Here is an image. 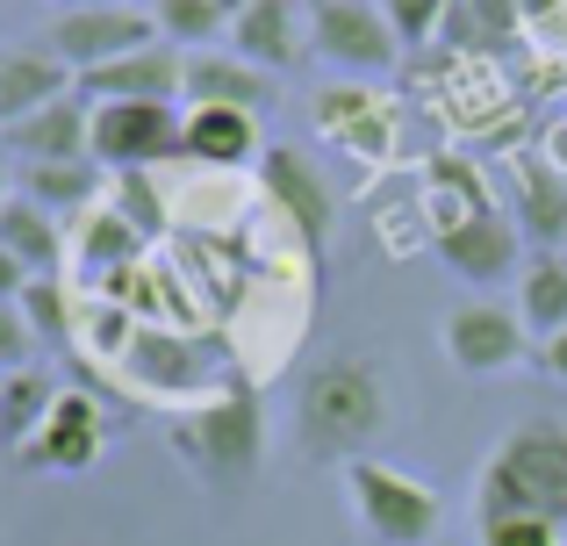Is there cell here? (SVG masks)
Masks as SVG:
<instances>
[{"instance_id":"cell-1","label":"cell","mask_w":567,"mask_h":546,"mask_svg":"<svg viewBox=\"0 0 567 546\" xmlns=\"http://www.w3.org/2000/svg\"><path fill=\"white\" fill-rule=\"evenodd\" d=\"M388 432V381L374 360L338 352L317 360L295 389V439L317 467H352L374 453V439Z\"/></svg>"},{"instance_id":"cell-2","label":"cell","mask_w":567,"mask_h":546,"mask_svg":"<svg viewBox=\"0 0 567 546\" xmlns=\"http://www.w3.org/2000/svg\"><path fill=\"white\" fill-rule=\"evenodd\" d=\"M474 518H546L567 533V424L525 418L503 432L474 482Z\"/></svg>"},{"instance_id":"cell-3","label":"cell","mask_w":567,"mask_h":546,"mask_svg":"<svg viewBox=\"0 0 567 546\" xmlns=\"http://www.w3.org/2000/svg\"><path fill=\"white\" fill-rule=\"evenodd\" d=\"M173 453L187 461L194 482L208 490H245L266 467V410L251 389H223L173 418Z\"/></svg>"},{"instance_id":"cell-4","label":"cell","mask_w":567,"mask_h":546,"mask_svg":"<svg viewBox=\"0 0 567 546\" xmlns=\"http://www.w3.org/2000/svg\"><path fill=\"white\" fill-rule=\"evenodd\" d=\"M338 475H346V511L360 518V533L374 546H431V539H439L445 504H439L431 482L402 475V467L374 461V453L352 461V467H338Z\"/></svg>"},{"instance_id":"cell-5","label":"cell","mask_w":567,"mask_h":546,"mask_svg":"<svg viewBox=\"0 0 567 546\" xmlns=\"http://www.w3.org/2000/svg\"><path fill=\"white\" fill-rule=\"evenodd\" d=\"M439 352H445L453 374H511V367L539 360V346L525 338V317H517L511 302H488V295L445 309L439 317Z\"/></svg>"},{"instance_id":"cell-6","label":"cell","mask_w":567,"mask_h":546,"mask_svg":"<svg viewBox=\"0 0 567 546\" xmlns=\"http://www.w3.org/2000/svg\"><path fill=\"white\" fill-rule=\"evenodd\" d=\"M431 253H439V267L453 280H467V288H511V280L525 274V238H517L511 209H496V202L439 224Z\"/></svg>"},{"instance_id":"cell-7","label":"cell","mask_w":567,"mask_h":546,"mask_svg":"<svg viewBox=\"0 0 567 546\" xmlns=\"http://www.w3.org/2000/svg\"><path fill=\"white\" fill-rule=\"evenodd\" d=\"M302 29H309V51L338 72H388L402 58L381 0H309Z\"/></svg>"},{"instance_id":"cell-8","label":"cell","mask_w":567,"mask_h":546,"mask_svg":"<svg viewBox=\"0 0 567 546\" xmlns=\"http://www.w3.org/2000/svg\"><path fill=\"white\" fill-rule=\"evenodd\" d=\"M187 115H173V101H109L94 109V166L101 173H144L158 158H181Z\"/></svg>"},{"instance_id":"cell-9","label":"cell","mask_w":567,"mask_h":546,"mask_svg":"<svg viewBox=\"0 0 567 546\" xmlns=\"http://www.w3.org/2000/svg\"><path fill=\"white\" fill-rule=\"evenodd\" d=\"M259 187H266V202L295 224L309 267H323V253H331V224H338V202H331V187H323V173L309 166L302 152H288V144H266Z\"/></svg>"},{"instance_id":"cell-10","label":"cell","mask_w":567,"mask_h":546,"mask_svg":"<svg viewBox=\"0 0 567 546\" xmlns=\"http://www.w3.org/2000/svg\"><path fill=\"white\" fill-rule=\"evenodd\" d=\"M158 37V14L144 8H86V14H51V51L65 58L72 72H101L130 51H152Z\"/></svg>"},{"instance_id":"cell-11","label":"cell","mask_w":567,"mask_h":546,"mask_svg":"<svg viewBox=\"0 0 567 546\" xmlns=\"http://www.w3.org/2000/svg\"><path fill=\"white\" fill-rule=\"evenodd\" d=\"M115 367H123L144 395H202V389H216V352H202L194 338L158 331V323H137V338L123 346Z\"/></svg>"},{"instance_id":"cell-12","label":"cell","mask_w":567,"mask_h":546,"mask_svg":"<svg viewBox=\"0 0 567 546\" xmlns=\"http://www.w3.org/2000/svg\"><path fill=\"white\" fill-rule=\"evenodd\" d=\"M187 86V51L181 43H152V51H130L101 72H80V101L86 109H109V101H181Z\"/></svg>"},{"instance_id":"cell-13","label":"cell","mask_w":567,"mask_h":546,"mask_svg":"<svg viewBox=\"0 0 567 546\" xmlns=\"http://www.w3.org/2000/svg\"><path fill=\"white\" fill-rule=\"evenodd\" d=\"M0 152H14L22 166H80V158H94V109H86L80 94L51 101V109H37L29 123L0 130Z\"/></svg>"},{"instance_id":"cell-14","label":"cell","mask_w":567,"mask_h":546,"mask_svg":"<svg viewBox=\"0 0 567 546\" xmlns=\"http://www.w3.org/2000/svg\"><path fill=\"white\" fill-rule=\"evenodd\" d=\"M80 94V72L65 65V58L51 51V43H14V51H0V130L29 123L37 109H51V101H72Z\"/></svg>"},{"instance_id":"cell-15","label":"cell","mask_w":567,"mask_h":546,"mask_svg":"<svg viewBox=\"0 0 567 546\" xmlns=\"http://www.w3.org/2000/svg\"><path fill=\"white\" fill-rule=\"evenodd\" d=\"M274 94H280V80L259 72V65H245L237 51H187V86H181L187 109H245V115H259V109H274Z\"/></svg>"},{"instance_id":"cell-16","label":"cell","mask_w":567,"mask_h":546,"mask_svg":"<svg viewBox=\"0 0 567 546\" xmlns=\"http://www.w3.org/2000/svg\"><path fill=\"white\" fill-rule=\"evenodd\" d=\"M511 224L532 253H560L567 245V181L546 166V152L511 166Z\"/></svg>"},{"instance_id":"cell-17","label":"cell","mask_w":567,"mask_h":546,"mask_svg":"<svg viewBox=\"0 0 567 546\" xmlns=\"http://www.w3.org/2000/svg\"><path fill=\"white\" fill-rule=\"evenodd\" d=\"M101 439H109V424H101L94 395L58 389V403H51V418H43L37 446L22 453V467H65V475H80V467H94Z\"/></svg>"},{"instance_id":"cell-18","label":"cell","mask_w":567,"mask_h":546,"mask_svg":"<svg viewBox=\"0 0 567 546\" xmlns=\"http://www.w3.org/2000/svg\"><path fill=\"white\" fill-rule=\"evenodd\" d=\"M181 158H194V166H259L266 144H259V115L245 109H187V130H181Z\"/></svg>"},{"instance_id":"cell-19","label":"cell","mask_w":567,"mask_h":546,"mask_svg":"<svg viewBox=\"0 0 567 546\" xmlns=\"http://www.w3.org/2000/svg\"><path fill=\"white\" fill-rule=\"evenodd\" d=\"M525 37V0H453L439 43L460 58H503Z\"/></svg>"},{"instance_id":"cell-20","label":"cell","mask_w":567,"mask_h":546,"mask_svg":"<svg viewBox=\"0 0 567 546\" xmlns=\"http://www.w3.org/2000/svg\"><path fill=\"white\" fill-rule=\"evenodd\" d=\"M302 43H309V29L295 22V0H245V14H237V29H230V51L259 72L295 65Z\"/></svg>"},{"instance_id":"cell-21","label":"cell","mask_w":567,"mask_h":546,"mask_svg":"<svg viewBox=\"0 0 567 546\" xmlns=\"http://www.w3.org/2000/svg\"><path fill=\"white\" fill-rule=\"evenodd\" d=\"M517 317L525 331L539 338H560L567 331V253H532L525 274H517Z\"/></svg>"},{"instance_id":"cell-22","label":"cell","mask_w":567,"mask_h":546,"mask_svg":"<svg viewBox=\"0 0 567 546\" xmlns=\"http://www.w3.org/2000/svg\"><path fill=\"white\" fill-rule=\"evenodd\" d=\"M0 245L29 267V280H43V274L65 267V230H58V216L37 209L29 195H14L8 209H0Z\"/></svg>"},{"instance_id":"cell-23","label":"cell","mask_w":567,"mask_h":546,"mask_svg":"<svg viewBox=\"0 0 567 546\" xmlns=\"http://www.w3.org/2000/svg\"><path fill=\"white\" fill-rule=\"evenodd\" d=\"M309 109H317V130L338 137L346 152L360 144L367 158H388V130H381V101L374 94H360V86H323Z\"/></svg>"},{"instance_id":"cell-24","label":"cell","mask_w":567,"mask_h":546,"mask_svg":"<svg viewBox=\"0 0 567 546\" xmlns=\"http://www.w3.org/2000/svg\"><path fill=\"white\" fill-rule=\"evenodd\" d=\"M51 403H58V389H51V374H37V367L0 381V453H29L37 446Z\"/></svg>"},{"instance_id":"cell-25","label":"cell","mask_w":567,"mask_h":546,"mask_svg":"<svg viewBox=\"0 0 567 546\" xmlns=\"http://www.w3.org/2000/svg\"><path fill=\"white\" fill-rule=\"evenodd\" d=\"M158 37L181 43V51H216L223 29H237L245 0H158Z\"/></svg>"},{"instance_id":"cell-26","label":"cell","mask_w":567,"mask_h":546,"mask_svg":"<svg viewBox=\"0 0 567 546\" xmlns=\"http://www.w3.org/2000/svg\"><path fill=\"white\" fill-rule=\"evenodd\" d=\"M137 253H144V238L123 224V209H94V216L80 224V274L115 280L123 267H137Z\"/></svg>"},{"instance_id":"cell-27","label":"cell","mask_w":567,"mask_h":546,"mask_svg":"<svg viewBox=\"0 0 567 546\" xmlns=\"http://www.w3.org/2000/svg\"><path fill=\"white\" fill-rule=\"evenodd\" d=\"M22 317L37 331L43 352H72L80 346V317H72V295H65V274H43L22 288Z\"/></svg>"},{"instance_id":"cell-28","label":"cell","mask_w":567,"mask_h":546,"mask_svg":"<svg viewBox=\"0 0 567 546\" xmlns=\"http://www.w3.org/2000/svg\"><path fill=\"white\" fill-rule=\"evenodd\" d=\"M101 181H109V173H101L94 158H80V166H22V195L37 202V209H51V216L86 209V202L101 195Z\"/></svg>"},{"instance_id":"cell-29","label":"cell","mask_w":567,"mask_h":546,"mask_svg":"<svg viewBox=\"0 0 567 546\" xmlns=\"http://www.w3.org/2000/svg\"><path fill=\"white\" fill-rule=\"evenodd\" d=\"M445 8H453V0H381V14H388V29H395L402 51H424V43L445 29Z\"/></svg>"},{"instance_id":"cell-30","label":"cell","mask_w":567,"mask_h":546,"mask_svg":"<svg viewBox=\"0 0 567 546\" xmlns=\"http://www.w3.org/2000/svg\"><path fill=\"white\" fill-rule=\"evenodd\" d=\"M115 209H123V224L137 230V238H158V230H166V209H158L144 173H115Z\"/></svg>"},{"instance_id":"cell-31","label":"cell","mask_w":567,"mask_h":546,"mask_svg":"<svg viewBox=\"0 0 567 546\" xmlns=\"http://www.w3.org/2000/svg\"><path fill=\"white\" fill-rule=\"evenodd\" d=\"M567 533L546 518H474V546H560Z\"/></svg>"},{"instance_id":"cell-32","label":"cell","mask_w":567,"mask_h":546,"mask_svg":"<svg viewBox=\"0 0 567 546\" xmlns=\"http://www.w3.org/2000/svg\"><path fill=\"white\" fill-rule=\"evenodd\" d=\"M37 331H29V317H22V302H0V381L8 374H29V360H37Z\"/></svg>"},{"instance_id":"cell-33","label":"cell","mask_w":567,"mask_h":546,"mask_svg":"<svg viewBox=\"0 0 567 546\" xmlns=\"http://www.w3.org/2000/svg\"><path fill=\"white\" fill-rule=\"evenodd\" d=\"M22 288H29V267L0 245V302H22Z\"/></svg>"},{"instance_id":"cell-34","label":"cell","mask_w":567,"mask_h":546,"mask_svg":"<svg viewBox=\"0 0 567 546\" xmlns=\"http://www.w3.org/2000/svg\"><path fill=\"white\" fill-rule=\"evenodd\" d=\"M539 367H546L554 381H567V331H560V338H546V346H539Z\"/></svg>"},{"instance_id":"cell-35","label":"cell","mask_w":567,"mask_h":546,"mask_svg":"<svg viewBox=\"0 0 567 546\" xmlns=\"http://www.w3.org/2000/svg\"><path fill=\"white\" fill-rule=\"evenodd\" d=\"M546 166H554L560 181H567V123H554V130H546Z\"/></svg>"},{"instance_id":"cell-36","label":"cell","mask_w":567,"mask_h":546,"mask_svg":"<svg viewBox=\"0 0 567 546\" xmlns=\"http://www.w3.org/2000/svg\"><path fill=\"white\" fill-rule=\"evenodd\" d=\"M58 14H86V8H130V0H51Z\"/></svg>"},{"instance_id":"cell-37","label":"cell","mask_w":567,"mask_h":546,"mask_svg":"<svg viewBox=\"0 0 567 546\" xmlns=\"http://www.w3.org/2000/svg\"><path fill=\"white\" fill-rule=\"evenodd\" d=\"M8 202H14V195H8V166H0V209H8Z\"/></svg>"},{"instance_id":"cell-38","label":"cell","mask_w":567,"mask_h":546,"mask_svg":"<svg viewBox=\"0 0 567 546\" xmlns=\"http://www.w3.org/2000/svg\"><path fill=\"white\" fill-rule=\"evenodd\" d=\"M560 546H567V539H560Z\"/></svg>"}]
</instances>
